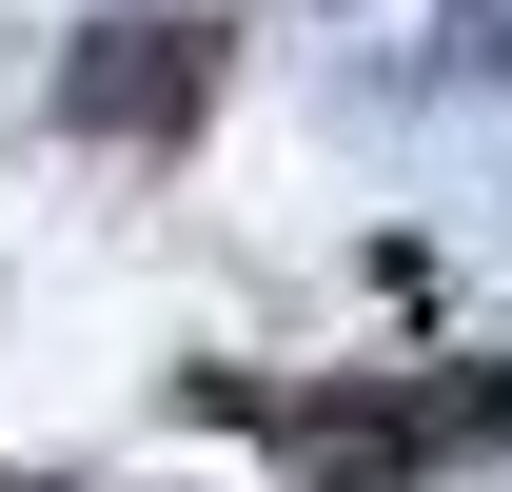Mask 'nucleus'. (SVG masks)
<instances>
[{
  "label": "nucleus",
  "mask_w": 512,
  "mask_h": 492,
  "mask_svg": "<svg viewBox=\"0 0 512 492\" xmlns=\"http://www.w3.org/2000/svg\"><path fill=\"white\" fill-rule=\"evenodd\" d=\"M375 79H453V99L493 79L512 99V0H375Z\"/></svg>",
  "instance_id": "nucleus-1"
},
{
  "label": "nucleus",
  "mask_w": 512,
  "mask_h": 492,
  "mask_svg": "<svg viewBox=\"0 0 512 492\" xmlns=\"http://www.w3.org/2000/svg\"><path fill=\"white\" fill-rule=\"evenodd\" d=\"M79 119H197V20H99V60H79Z\"/></svg>",
  "instance_id": "nucleus-2"
}]
</instances>
